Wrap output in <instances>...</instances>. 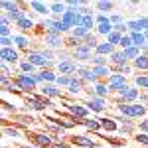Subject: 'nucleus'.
<instances>
[{"label": "nucleus", "mask_w": 148, "mask_h": 148, "mask_svg": "<svg viewBox=\"0 0 148 148\" xmlns=\"http://www.w3.org/2000/svg\"><path fill=\"white\" fill-rule=\"evenodd\" d=\"M0 8H2V14H8V12H14L18 8H22V6H20V0H2Z\"/></svg>", "instance_id": "obj_30"}, {"label": "nucleus", "mask_w": 148, "mask_h": 148, "mask_svg": "<svg viewBox=\"0 0 148 148\" xmlns=\"http://www.w3.org/2000/svg\"><path fill=\"white\" fill-rule=\"evenodd\" d=\"M132 67H134L136 73H148V56L146 53H142L136 61H132Z\"/></svg>", "instance_id": "obj_29"}, {"label": "nucleus", "mask_w": 148, "mask_h": 148, "mask_svg": "<svg viewBox=\"0 0 148 148\" xmlns=\"http://www.w3.org/2000/svg\"><path fill=\"white\" fill-rule=\"evenodd\" d=\"M93 93H95L97 97H101V99H107V97L111 95V89H109L107 81H99V83L93 85Z\"/></svg>", "instance_id": "obj_25"}, {"label": "nucleus", "mask_w": 148, "mask_h": 148, "mask_svg": "<svg viewBox=\"0 0 148 148\" xmlns=\"http://www.w3.org/2000/svg\"><path fill=\"white\" fill-rule=\"evenodd\" d=\"M132 87H136L138 91L146 93L148 91V73H136L132 77Z\"/></svg>", "instance_id": "obj_21"}, {"label": "nucleus", "mask_w": 148, "mask_h": 148, "mask_svg": "<svg viewBox=\"0 0 148 148\" xmlns=\"http://www.w3.org/2000/svg\"><path fill=\"white\" fill-rule=\"evenodd\" d=\"M123 53H125V57L128 59V63H132V61H136L138 57L142 56V49H138V47L132 46V47H128V49H125Z\"/></svg>", "instance_id": "obj_35"}, {"label": "nucleus", "mask_w": 148, "mask_h": 148, "mask_svg": "<svg viewBox=\"0 0 148 148\" xmlns=\"http://www.w3.org/2000/svg\"><path fill=\"white\" fill-rule=\"evenodd\" d=\"M89 34H91L89 30H85L83 26H79V28H75V30H71V34H69V36H73L75 40H79L81 44H83V40H85V38H87Z\"/></svg>", "instance_id": "obj_37"}, {"label": "nucleus", "mask_w": 148, "mask_h": 148, "mask_svg": "<svg viewBox=\"0 0 148 148\" xmlns=\"http://www.w3.org/2000/svg\"><path fill=\"white\" fill-rule=\"evenodd\" d=\"M87 109L93 111V113H103L105 111V107H107V99H101V97H97L95 93H89V97H87Z\"/></svg>", "instance_id": "obj_14"}, {"label": "nucleus", "mask_w": 148, "mask_h": 148, "mask_svg": "<svg viewBox=\"0 0 148 148\" xmlns=\"http://www.w3.org/2000/svg\"><path fill=\"white\" fill-rule=\"evenodd\" d=\"M51 148H71L69 144H65V142H61V140H57V142H53V146Z\"/></svg>", "instance_id": "obj_55"}, {"label": "nucleus", "mask_w": 148, "mask_h": 148, "mask_svg": "<svg viewBox=\"0 0 148 148\" xmlns=\"http://www.w3.org/2000/svg\"><path fill=\"white\" fill-rule=\"evenodd\" d=\"M93 57H95V51H93L91 47L87 46H77L75 49H71V59H75L79 65H85V63H89Z\"/></svg>", "instance_id": "obj_6"}, {"label": "nucleus", "mask_w": 148, "mask_h": 148, "mask_svg": "<svg viewBox=\"0 0 148 148\" xmlns=\"http://www.w3.org/2000/svg\"><path fill=\"white\" fill-rule=\"evenodd\" d=\"M79 63L75 61V59H65V61H57V73L59 75H77V71H79Z\"/></svg>", "instance_id": "obj_9"}, {"label": "nucleus", "mask_w": 148, "mask_h": 148, "mask_svg": "<svg viewBox=\"0 0 148 148\" xmlns=\"http://www.w3.org/2000/svg\"><path fill=\"white\" fill-rule=\"evenodd\" d=\"M83 46L91 47L93 51H95V47L99 46V42H97V38H95V36H93V34H89V36H87V38H85V40H83Z\"/></svg>", "instance_id": "obj_41"}, {"label": "nucleus", "mask_w": 148, "mask_h": 148, "mask_svg": "<svg viewBox=\"0 0 148 148\" xmlns=\"http://www.w3.org/2000/svg\"><path fill=\"white\" fill-rule=\"evenodd\" d=\"M101 128L107 132H114V130H119V123L113 116H105V119H101Z\"/></svg>", "instance_id": "obj_31"}, {"label": "nucleus", "mask_w": 148, "mask_h": 148, "mask_svg": "<svg viewBox=\"0 0 148 148\" xmlns=\"http://www.w3.org/2000/svg\"><path fill=\"white\" fill-rule=\"evenodd\" d=\"M81 20H83V14L77 10H67L63 16H61V22L65 24V26H69L71 30H75V28H79L81 26Z\"/></svg>", "instance_id": "obj_11"}, {"label": "nucleus", "mask_w": 148, "mask_h": 148, "mask_svg": "<svg viewBox=\"0 0 148 148\" xmlns=\"http://www.w3.org/2000/svg\"><path fill=\"white\" fill-rule=\"evenodd\" d=\"M116 73H123L125 77H130V75L134 73V67H132V63H126V65H123V67H119ZM132 77H134V75H132Z\"/></svg>", "instance_id": "obj_42"}, {"label": "nucleus", "mask_w": 148, "mask_h": 148, "mask_svg": "<svg viewBox=\"0 0 148 148\" xmlns=\"http://www.w3.org/2000/svg\"><path fill=\"white\" fill-rule=\"evenodd\" d=\"M73 79H75V75H57L56 85L57 87H65V89H67L69 85L73 83Z\"/></svg>", "instance_id": "obj_38"}, {"label": "nucleus", "mask_w": 148, "mask_h": 148, "mask_svg": "<svg viewBox=\"0 0 148 148\" xmlns=\"http://www.w3.org/2000/svg\"><path fill=\"white\" fill-rule=\"evenodd\" d=\"M95 8L99 10V14H105V12H113L114 2H113V0H99V2H95Z\"/></svg>", "instance_id": "obj_32"}, {"label": "nucleus", "mask_w": 148, "mask_h": 148, "mask_svg": "<svg viewBox=\"0 0 148 148\" xmlns=\"http://www.w3.org/2000/svg\"><path fill=\"white\" fill-rule=\"evenodd\" d=\"M103 65H111L109 57H105V56H95V57L91 59V67H103Z\"/></svg>", "instance_id": "obj_39"}, {"label": "nucleus", "mask_w": 148, "mask_h": 148, "mask_svg": "<svg viewBox=\"0 0 148 148\" xmlns=\"http://www.w3.org/2000/svg\"><path fill=\"white\" fill-rule=\"evenodd\" d=\"M0 59H2V63H8L12 67H16L22 59H20V51L16 49V47H2L0 49Z\"/></svg>", "instance_id": "obj_7"}, {"label": "nucleus", "mask_w": 148, "mask_h": 148, "mask_svg": "<svg viewBox=\"0 0 148 148\" xmlns=\"http://www.w3.org/2000/svg\"><path fill=\"white\" fill-rule=\"evenodd\" d=\"M30 8H32L36 14H40V16H47V14H51V12H49V4L40 2V0H32V2H30Z\"/></svg>", "instance_id": "obj_26"}, {"label": "nucleus", "mask_w": 148, "mask_h": 148, "mask_svg": "<svg viewBox=\"0 0 148 148\" xmlns=\"http://www.w3.org/2000/svg\"><path fill=\"white\" fill-rule=\"evenodd\" d=\"M4 134H6V136H12V138H20V130L14 128V126L4 125Z\"/></svg>", "instance_id": "obj_44"}, {"label": "nucleus", "mask_w": 148, "mask_h": 148, "mask_svg": "<svg viewBox=\"0 0 148 148\" xmlns=\"http://www.w3.org/2000/svg\"><path fill=\"white\" fill-rule=\"evenodd\" d=\"M57 75L53 69H42V71H36L34 73V79L40 83V85H44V83H49V85H56L57 81Z\"/></svg>", "instance_id": "obj_12"}, {"label": "nucleus", "mask_w": 148, "mask_h": 148, "mask_svg": "<svg viewBox=\"0 0 148 148\" xmlns=\"http://www.w3.org/2000/svg\"><path fill=\"white\" fill-rule=\"evenodd\" d=\"M0 71H2V75H0V77H12V69L8 67V63H2Z\"/></svg>", "instance_id": "obj_51"}, {"label": "nucleus", "mask_w": 148, "mask_h": 148, "mask_svg": "<svg viewBox=\"0 0 148 148\" xmlns=\"http://www.w3.org/2000/svg\"><path fill=\"white\" fill-rule=\"evenodd\" d=\"M40 95H44V97H47V99H57V97H61V91H59L57 85L44 83V85H40Z\"/></svg>", "instance_id": "obj_19"}, {"label": "nucleus", "mask_w": 148, "mask_h": 148, "mask_svg": "<svg viewBox=\"0 0 148 148\" xmlns=\"http://www.w3.org/2000/svg\"><path fill=\"white\" fill-rule=\"evenodd\" d=\"M83 89H85V83L75 75V79H73V83L67 87V95H71V97H75V95H81L83 93Z\"/></svg>", "instance_id": "obj_27"}, {"label": "nucleus", "mask_w": 148, "mask_h": 148, "mask_svg": "<svg viewBox=\"0 0 148 148\" xmlns=\"http://www.w3.org/2000/svg\"><path fill=\"white\" fill-rule=\"evenodd\" d=\"M65 109H67L69 116H73L77 123H83L85 119H89V109L83 103H65Z\"/></svg>", "instance_id": "obj_5"}, {"label": "nucleus", "mask_w": 148, "mask_h": 148, "mask_svg": "<svg viewBox=\"0 0 148 148\" xmlns=\"http://www.w3.org/2000/svg\"><path fill=\"white\" fill-rule=\"evenodd\" d=\"M32 142L34 146H40V148H51L53 146V138L49 136L47 132H38L32 136Z\"/></svg>", "instance_id": "obj_16"}, {"label": "nucleus", "mask_w": 148, "mask_h": 148, "mask_svg": "<svg viewBox=\"0 0 148 148\" xmlns=\"http://www.w3.org/2000/svg\"><path fill=\"white\" fill-rule=\"evenodd\" d=\"M109 61H111V69H113V71H119V67H123V65L128 63V59L125 57L123 49H116L113 56L109 57Z\"/></svg>", "instance_id": "obj_18"}, {"label": "nucleus", "mask_w": 148, "mask_h": 148, "mask_svg": "<svg viewBox=\"0 0 148 148\" xmlns=\"http://www.w3.org/2000/svg\"><path fill=\"white\" fill-rule=\"evenodd\" d=\"M14 46H16V49H20V51H26V56H28L30 53L28 49L32 47V40L26 34H14Z\"/></svg>", "instance_id": "obj_17"}, {"label": "nucleus", "mask_w": 148, "mask_h": 148, "mask_svg": "<svg viewBox=\"0 0 148 148\" xmlns=\"http://www.w3.org/2000/svg\"><path fill=\"white\" fill-rule=\"evenodd\" d=\"M107 85H109L111 93H116V95L130 87V85H128V77H125L123 73H116V71H113V75L107 79Z\"/></svg>", "instance_id": "obj_4"}, {"label": "nucleus", "mask_w": 148, "mask_h": 148, "mask_svg": "<svg viewBox=\"0 0 148 148\" xmlns=\"http://www.w3.org/2000/svg\"><path fill=\"white\" fill-rule=\"evenodd\" d=\"M14 83L18 85V89L22 93H28V95H32L34 91H38V81L34 79V75H26V73H18V75H14L12 77Z\"/></svg>", "instance_id": "obj_2"}, {"label": "nucleus", "mask_w": 148, "mask_h": 148, "mask_svg": "<svg viewBox=\"0 0 148 148\" xmlns=\"http://www.w3.org/2000/svg\"><path fill=\"white\" fill-rule=\"evenodd\" d=\"M136 140L140 142V144L148 146V134H146V132H138V134H136Z\"/></svg>", "instance_id": "obj_53"}, {"label": "nucleus", "mask_w": 148, "mask_h": 148, "mask_svg": "<svg viewBox=\"0 0 148 148\" xmlns=\"http://www.w3.org/2000/svg\"><path fill=\"white\" fill-rule=\"evenodd\" d=\"M138 128H140V132H146L148 134V119H142V121L138 123Z\"/></svg>", "instance_id": "obj_54"}, {"label": "nucleus", "mask_w": 148, "mask_h": 148, "mask_svg": "<svg viewBox=\"0 0 148 148\" xmlns=\"http://www.w3.org/2000/svg\"><path fill=\"white\" fill-rule=\"evenodd\" d=\"M109 18H111V24H113V26H121V24H125V22H126V20L123 18V16H121V14H111Z\"/></svg>", "instance_id": "obj_49"}, {"label": "nucleus", "mask_w": 148, "mask_h": 148, "mask_svg": "<svg viewBox=\"0 0 148 148\" xmlns=\"http://www.w3.org/2000/svg\"><path fill=\"white\" fill-rule=\"evenodd\" d=\"M128 47H132V38H130V34L123 36V40H121V46H119V49H128Z\"/></svg>", "instance_id": "obj_43"}, {"label": "nucleus", "mask_w": 148, "mask_h": 148, "mask_svg": "<svg viewBox=\"0 0 148 148\" xmlns=\"http://www.w3.org/2000/svg\"><path fill=\"white\" fill-rule=\"evenodd\" d=\"M44 47L51 51H59L65 47V38L59 34H44Z\"/></svg>", "instance_id": "obj_8"}, {"label": "nucleus", "mask_w": 148, "mask_h": 148, "mask_svg": "<svg viewBox=\"0 0 148 148\" xmlns=\"http://www.w3.org/2000/svg\"><path fill=\"white\" fill-rule=\"evenodd\" d=\"M81 125L85 126L87 130H91V132H99V130H103V128H101V121H97V119H91V116H89V119H85Z\"/></svg>", "instance_id": "obj_33"}, {"label": "nucleus", "mask_w": 148, "mask_h": 148, "mask_svg": "<svg viewBox=\"0 0 148 148\" xmlns=\"http://www.w3.org/2000/svg\"><path fill=\"white\" fill-rule=\"evenodd\" d=\"M113 32H114V26H113L111 22H107V24H97V26H95V34H97V36H103L105 40L113 34Z\"/></svg>", "instance_id": "obj_28"}, {"label": "nucleus", "mask_w": 148, "mask_h": 148, "mask_svg": "<svg viewBox=\"0 0 148 148\" xmlns=\"http://www.w3.org/2000/svg\"><path fill=\"white\" fill-rule=\"evenodd\" d=\"M116 111L123 119H128V121H134V119H146V107L142 103H134V105H125V103H119L116 105Z\"/></svg>", "instance_id": "obj_1"}, {"label": "nucleus", "mask_w": 148, "mask_h": 148, "mask_svg": "<svg viewBox=\"0 0 148 148\" xmlns=\"http://www.w3.org/2000/svg\"><path fill=\"white\" fill-rule=\"evenodd\" d=\"M26 148H40V146H34V144H32V146H26Z\"/></svg>", "instance_id": "obj_58"}, {"label": "nucleus", "mask_w": 148, "mask_h": 148, "mask_svg": "<svg viewBox=\"0 0 148 148\" xmlns=\"http://www.w3.org/2000/svg\"><path fill=\"white\" fill-rule=\"evenodd\" d=\"M2 91H4V93H14V95H20V93H22L20 89H18V85L14 83V79H12L10 83H8V87H4Z\"/></svg>", "instance_id": "obj_46"}, {"label": "nucleus", "mask_w": 148, "mask_h": 148, "mask_svg": "<svg viewBox=\"0 0 148 148\" xmlns=\"http://www.w3.org/2000/svg\"><path fill=\"white\" fill-rule=\"evenodd\" d=\"M130 38H132V46L138 47V49H144L146 47V38H144V34L142 32H136V34H130Z\"/></svg>", "instance_id": "obj_34"}, {"label": "nucleus", "mask_w": 148, "mask_h": 148, "mask_svg": "<svg viewBox=\"0 0 148 148\" xmlns=\"http://www.w3.org/2000/svg\"><path fill=\"white\" fill-rule=\"evenodd\" d=\"M49 12H51L53 20H61V16L67 12V6H65V2H49Z\"/></svg>", "instance_id": "obj_20"}, {"label": "nucleus", "mask_w": 148, "mask_h": 148, "mask_svg": "<svg viewBox=\"0 0 148 148\" xmlns=\"http://www.w3.org/2000/svg\"><path fill=\"white\" fill-rule=\"evenodd\" d=\"M107 22H111V18L107 14H97L95 16V24H107Z\"/></svg>", "instance_id": "obj_50"}, {"label": "nucleus", "mask_w": 148, "mask_h": 148, "mask_svg": "<svg viewBox=\"0 0 148 148\" xmlns=\"http://www.w3.org/2000/svg\"><path fill=\"white\" fill-rule=\"evenodd\" d=\"M12 44H14V36L12 38H0V46L2 47H12Z\"/></svg>", "instance_id": "obj_52"}, {"label": "nucleus", "mask_w": 148, "mask_h": 148, "mask_svg": "<svg viewBox=\"0 0 148 148\" xmlns=\"http://www.w3.org/2000/svg\"><path fill=\"white\" fill-rule=\"evenodd\" d=\"M116 51V47L114 46H111L107 40L105 42H99V46L95 47V56H105V57H111Z\"/></svg>", "instance_id": "obj_22"}, {"label": "nucleus", "mask_w": 148, "mask_h": 148, "mask_svg": "<svg viewBox=\"0 0 148 148\" xmlns=\"http://www.w3.org/2000/svg\"><path fill=\"white\" fill-rule=\"evenodd\" d=\"M2 107H4V111H12V113H14V111H16V109H14V105H10V103H2Z\"/></svg>", "instance_id": "obj_56"}, {"label": "nucleus", "mask_w": 148, "mask_h": 148, "mask_svg": "<svg viewBox=\"0 0 148 148\" xmlns=\"http://www.w3.org/2000/svg\"><path fill=\"white\" fill-rule=\"evenodd\" d=\"M18 69H20V73H26V75H34L36 73V67L28 61V59H22V61L18 63Z\"/></svg>", "instance_id": "obj_36"}, {"label": "nucleus", "mask_w": 148, "mask_h": 148, "mask_svg": "<svg viewBox=\"0 0 148 148\" xmlns=\"http://www.w3.org/2000/svg\"><path fill=\"white\" fill-rule=\"evenodd\" d=\"M77 77H79L83 83H99V79H97V75L93 73V67H89V65H81L79 71H77Z\"/></svg>", "instance_id": "obj_15"}, {"label": "nucleus", "mask_w": 148, "mask_h": 148, "mask_svg": "<svg viewBox=\"0 0 148 148\" xmlns=\"http://www.w3.org/2000/svg\"><path fill=\"white\" fill-rule=\"evenodd\" d=\"M121 40H123V36L119 34V32H113V34L107 38V42H109L111 46H114V47H119V46H121Z\"/></svg>", "instance_id": "obj_40"}, {"label": "nucleus", "mask_w": 148, "mask_h": 148, "mask_svg": "<svg viewBox=\"0 0 148 148\" xmlns=\"http://www.w3.org/2000/svg\"><path fill=\"white\" fill-rule=\"evenodd\" d=\"M146 93H148V91H146Z\"/></svg>", "instance_id": "obj_59"}, {"label": "nucleus", "mask_w": 148, "mask_h": 148, "mask_svg": "<svg viewBox=\"0 0 148 148\" xmlns=\"http://www.w3.org/2000/svg\"><path fill=\"white\" fill-rule=\"evenodd\" d=\"M65 6L67 10H81V0H65Z\"/></svg>", "instance_id": "obj_47"}, {"label": "nucleus", "mask_w": 148, "mask_h": 148, "mask_svg": "<svg viewBox=\"0 0 148 148\" xmlns=\"http://www.w3.org/2000/svg\"><path fill=\"white\" fill-rule=\"evenodd\" d=\"M142 53H146V56H148V44H146V47L142 49Z\"/></svg>", "instance_id": "obj_57"}, {"label": "nucleus", "mask_w": 148, "mask_h": 148, "mask_svg": "<svg viewBox=\"0 0 148 148\" xmlns=\"http://www.w3.org/2000/svg\"><path fill=\"white\" fill-rule=\"evenodd\" d=\"M42 28L46 30V34H59V36L71 34V28L69 26H65L61 20H53V18H46L42 22Z\"/></svg>", "instance_id": "obj_3"}, {"label": "nucleus", "mask_w": 148, "mask_h": 148, "mask_svg": "<svg viewBox=\"0 0 148 148\" xmlns=\"http://www.w3.org/2000/svg\"><path fill=\"white\" fill-rule=\"evenodd\" d=\"M136 22H138V28H140V32H148V16H138Z\"/></svg>", "instance_id": "obj_45"}, {"label": "nucleus", "mask_w": 148, "mask_h": 148, "mask_svg": "<svg viewBox=\"0 0 148 148\" xmlns=\"http://www.w3.org/2000/svg\"><path fill=\"white\" fill-rule=\"evenodd\" d=\"M140 95L142 91H138L136 87H128L123 93H119V103H125V105H134L140 101Z\"/></svg>", "instance_id": "obj_10"}, {"label": "nucleus", "mask_w": 148, "mask_h": 148, "mask_svg": "<svg viewBox=\"0 0 148 148\" xmlns=\"http://www.w3.org/2000/svg\"><path fill=\"white\" fill-rule=\"evenodd\" d=\"M24 105H26L28 111H44V109H46L44 99H42L40 93H38V95H26V97H24Z\"/></svg>", "instance_id": "obj_13"}, {"label": "nucleus", "mask_w": 148, "mask_h": 148, "mask_svg": "<svg viewBox=\"0 0 148 148\" xmlns=\"http://www.w3.org/2000/svg\"><path fill=\"white\" fill-rule=\"evenodd\" d=\"M40 53L46 57L47 61H51V63H57V61H53V59H56V53H53L51 49H47V47H42V51H40Z\"/></svg>", "instance_id": "obj_48"}, {"label": "nucleus", "mask_w": 148, "mask_h": 148, "mask_svg": "<svg viewBox=\"0 0 148 148\" xmlns=\"http://www.w3.org/2000/svg\"><path fill=\"white\" fill-rule=\"evenodd\" d=\"M34 28H36V24H34V20H32L30 16L22 18L20 22L16 24V30H18V34H26V32H32Z\"/></svg>", "instance_id": "obj_24"}, {"label": "nucleus", "mask_w": 148, "mask_h": 148, "mask_svg": "<svg viewBox=\"0 0 148 148\" xmlns=\"http://www.w3.org/2000/svg\"><path fill=\"white\" fill-rule=\"evenodd\" d=\"M71 142H73L75 146H81V148H95L97 146V142L91 140V138H87L85 134H75V136H71Z\"/></svg>", "instance_id": "obj_23"}]
</instances>
